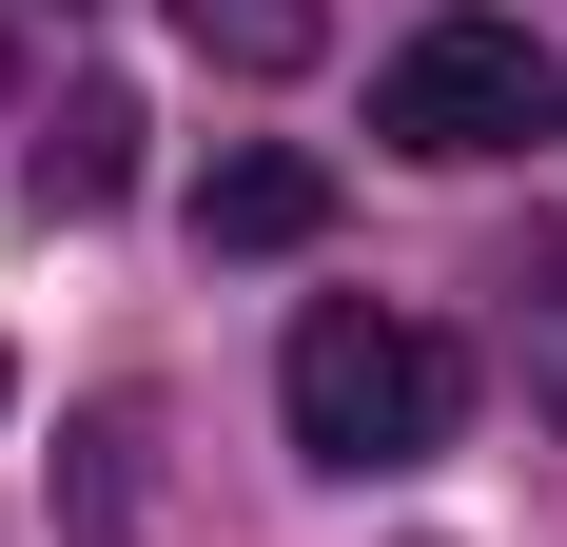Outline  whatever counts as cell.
Here are the masks:
<instances>
[{"label":"cell","mask_w":567,"mask_h":547,"mask_svg":"<svg viewBox=\"0 0 567 547\" xmlns=\"http://www.w3.org/2000/svg\"><path fill=\"white\" fill-rule=\"evenodd\" d=\"M40 196H59V216L137 196V99H117V79H79V99H59V137H40Z\"/></svg>","instance_id":"277c9868"},{"label":"cell","mask_w":567,"mask_h":547,"mask_svg":"<svg viewBox=\"0 0 567 547\" xmlns=\"http://www.w3.org/2000/svg\"><path fill=\"white\" fill-rule=\"evenodd\" d=\"M176 40L235 59V79H293V59H313V0H176Z\"/></svg>","instance_id":"8992f818"},{"label":"cell","mask_w":567,"mask_h":547,"mask_svg":"<svg viewBox=\"0 0 567 547\" xmlns=\"http://www.w3.org/2000/svg\"><path fill=\"white\" fill-rule=\"evenodd\" d=\"M196 235H216V255H313V235H333V176L293 157V137H255V157L196 176Z\"/></svg>","instance_id":"3957f363"},{"label":"cell","mask_w":567,"mask_h":547,"mask_svg":"<svg viewBox=\"0 0 567 547\" xmlns=\"http://www.w3.org/2000/svg\"><path fill=\"white\" fill-rule=\"evenodd\" d=\"M59 469H79V547H157V528H137V469H157V411H79V450H59Z\"/></svg>","instance_id":"5b68a950"},{"label":"cell","mask_w":567,"mask_h":547,"mask_svg":"<svg viewBox=\"0 0 567 547\" xmlns=\"http://www.w3.org/2000/svg\"><path fill=\"white\" fill-rule=\"evenodd\" d=\"M451 332L372 313V293H313L275 352V411H293V469H333V489H392V469H431L451 450Z\"/></svg>","instance_id":"6da1fadb"},{"label":"cell","mask_w":567,"mask_h":547,"mask_svg":"<svg viewBox=\"0 0 567 547\" xmlns=\"http://www.w3.org/2000/svg\"><path fill=\"white\" fill-rule=\"evenodd\" d=\"M567 117V79H548V40L528 20H431V40H392V79H372V137L392 157H528Z\"/></svg>","instance_id":"7a4b0ae2"}]
</instances>
